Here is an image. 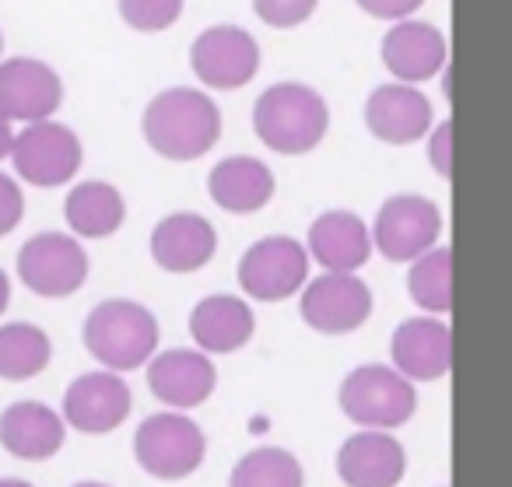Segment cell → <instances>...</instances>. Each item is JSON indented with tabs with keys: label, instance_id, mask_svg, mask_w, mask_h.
Listing matches in <instances>:
<instances>
[{
	"label": "cell",
	"instance_id": "obj_1",
	"mask_svg": "<svg viewBox=\"0 0 512 487\" xmlns=\"http://www.w3.org/2000/svg\"><path fill=\"white\" fill-rule=\"evenodd\" d=\"M141 134L165 162H197L218 144L221 109L200 88H165L144 109Z\"/></svg>",
	"mask_w": 512,
	"mask_h": 487
},
{
	"label": "cell",
	"instance_id": "obj_2",
	"mask_svg": "<svg viewBox=\"0 0 512 487\" xmlns=\"http://www.w3.org/2000/svg\"><path fill=\"white\" fill-rule=\"evenodd\" d=\"M256 137L278 155H309L323 144L330 130V106L313 85L278 81L253 106Z\"/></svg>",
	"mask_w": 512,
	"mask_h": 487
},
{
	"label": "cell",
	"instance_id": "obj_3",
	"mask_svg": "<svg viewBox=\"0 0 512 487\" xmlns=\"http://www.w3.org/2000/svg\"><path fill=\"white\" fill-rule=\"evenodd\" d=\"M88 354L109 372H134L158 351V319L134 298H106L81 326Z\"/></svg>",
	"mask_w": 512,
	"mask_h": 487
},
{
	"label": "cell",
	"instance_id": "obj_4",
	"mask_svg": "<svg viewBox=\"0 0 512 487\" xmlns=\"http://www.w3.org/2000/svg\"><path fill=\"white\" fill-rule=\"evenodd\" d=\"M344 417L369 431H393L418 410V393L407 375L393 365H358L344 375L337 393Z\"/></svg>",
	"mask_w": 512,
	"mask_h": 487
},
{
	"label": "cell",
	"instance_id": "obj_5",
	"mask_svg": "<svg viewBox=\"0 0 512 487\" xmlns=\"http://www.w3.org/2000/svg\"><path fill=\"white\" fill-rule=\"evenodd\" d=\"M207 456V438L183 410L151 414L134 435V459L144 473L158 480H183L200 470Z\"/></svg>",
	"mask_w": 512,
	"mask_h": 487
},
{
	"label": "cell",
	"instance_id": "obj_6",
	"mask_svg": "<svg viewBox=\"0 0 512 487\" xmlns=\"http://www.w3.org/2000/svg\"><path fill=\"white\" fill-rule=\"evenodd\" d=\"M81 162H85L81 137L60 120L25 123L15 134V144H11V165H15V172L25 183L39 186V190H53V186L71 183L78 176Z\"/></svg>",
	"mask_w": 512,
	"mask_h": 487
},
{
	"label": "cell",
	"instance_id": "obj_7",
	"mask_svg": "<svg viewBox=\"0 0 512 487\" xmlns=\"http://www.w3.org/2000/svg\"><path fill=\"white\" fill-rule=\"evenodd\" d=\"M309 256L306 242L292 235H267L253 242L239 260V288L256 302H285L302 295L309 284Z\"/></svg>",
	"mask_w": 512,
	"mask_h": 487
},
{
	"label": "cell",
	"instance_id": "obj_8",
	"mask_svg": "<svg viewBox=\"0 0 512 487\" xmlns=\"http://www.w3.org/2000/svg\"><path fill=\"white\" fill-rule=\"evenodd\" d=\"M88 253L78 235L39 232L18 249V277L39 298H71L88 281Z\"/></svg>",
	"mask_w": 512,
	"mask_h": 487
},
{
	"label": "cell",
	"instance_id": "obj_9",
	"mask_svg": "<svg viewBox=\"0 0 512 487\" xmlns=\"http://www.w3.org/2000/svg\"><path fill=\"white\" fill-rule=\"evenodd\" d=\"M190 71L214 92L246 88L260 74V43L239 25H211L190 43Z\"/></svg>",
	"mask_w": 512,
	"mask_h": 487
},
{
	"label": "cell",
	"instance_id": "obj_10",
	"mask_svg": "<svg viewBox=\"0 0 512 487\" xmlns=\"http://www.w3.org/2000/svg\"><path fill=\"white\" fill-rule=\"evenodd\" d=\"M442 235V214L428 197L397 193L379 207L372 221V246L390 263H414L435 249Z\"/></svg>",
	"mask_w": 512,
	"mask_h": 487
},
{
	"label": "cell",
	"instance_id": "obj_11",
	"mask_svg": "<svg viewBox=\"0 0 512 487\" xmlns=\"http://www.w3.org/2000/svg\"><path fill=\"white\" fill-rule=\"evenodd\" d=\"M302 323L323 337H344L369 323L372 316V288L358 274H330L323 270L320 277L302 288L299 298Z\"/></svg>",
	"mask_w": 512,
	"mask_h": 487
},
{
	"label": "cell",
	"instance_id": "obj_12",
	"mask_svg": "<svg viewBox=\"0 0 512 487\" xmlns=\"http://www.w3.org/2000/svg\"><path fill=\"white\" fill-rule=\"evenodd\" d=\"M64 106V78L39 57L0 60V113L11 123L53 120Z\"/></svg>",
	"mask_w": 512,
	"mask_h": 487
},
{
	"label": "cell",
	"instance_id": "obj_13",
	"mask_svg": "<svg viewBox=\"0 0 512 487\" xmlns=\"http://www.w3.org/2000/svg\"><path fill=\"white\" fill-rule=\"evenodd\" d=\"M365 127L376 141L393 144V148L418 144L435 127L432 99L418 85H400V81L379 85L365 99Z\"/></svg>",
	"mask_w": 512,
	"mask_h": 487
},
{
	"label": "cell",
	"instance_id": "obj_14",
	"mask_svg": "<svg viewBox=\"0 0 512 487\" xmlns=\"http://www.w3.org/2000/svg\"><path fill=\"white\" fill-rule=\"evenodd\" d=\"M130 386L120 372H85L64 393V421L81 435H109L130 414Z\"/></svg>",
	"mask_w": 512,
	"mask_h": 487
},
{
	"label": "cell",
	"instance_id": "obj_15",
	"mask_svg": "<svg viewBox=\"0 0 512 487\" xmlns=\"http://www.w3.org/2000/svg\"><path fill=\"white\" fill-rule=\"evenodd\" d=\"M379 57H383V67L393 81L425 85L446 71L449 46L435 25L407 18V22H393V29H386L383 43H379Z\"/></svg>",
	"mask_w": 512,
	"mask_h": 487
},
{
	"label": "cell",
	"instance_id": "obj_16",
	"mask_svg": "<svg viewBox=\"0 0 512 487\" xmlns=\"http://www.w3.org/2000/svg\"><path fill=\"white\" fill-rule=\"evenodd\" d=\"M218 372L200 347H172L148 361V386L169 410H193L214 393Z\"/></svg>",
	"mask_w": 512,
	"mask_h": 487
},
{
	"label": "cell",
	"instance_id": "obj_17",
	"mask_svg": "<svg viewBox=\"0 0 512 487\" xmlns=\"http://www.w3.org/2000/svg\"><path fill=\"white\" fill-rule=\"evenodd\" d=\"M390 358L411 382H435L453 365V337L439 316H414L393 330Z\"/></svg>",
	"mask_w": 512,
	"mask_h": 487
},
{
	"label": "cell",
	"instance_id": "obj_18",
	"mask_svg": "<svg viewBox=\"0 0 512 487\" xmlns=\"http://www.w3.org/2000/svg\"><path fill=\"white\" fill-rule=\"evenodd\" d=\"M306 249L330 274H358L376 246H372V228L355 211L334 207L309 225Z\"/></svg>",
	"mask_w": 512,
	"mask_h": 487
},
{
	"label": "cell",
	"instance_id": "obj_19",
	"mask_svg": "<svg viewBox=\"0 0 512 487\" xmlns=\"http://www.w3.org/2000/svg\"><path fill=\"white\" fill-rule=\"evenodd\" d=\"M407 473V452L390 431H355L337 449V477L348 487H397Z\"/></svg>",
	"mask_w": 512,
	"mask_h": 487
},
{
	"label": "cell",
	"instance_id": "obj_20",
	"mask_svg": "<svg viewBox=\"0 0 512 487\" xmlns=\"http://www.w3.org/2000/svg\"><path fill=\"white\" fill-rule=\"evenodd\" d=\"M218 253V232L207 218L193 211L165 214L151 232V260L165 274H193L207 267Z\"/></svg>",
	"mask_w": 512,
	"mask_h": 487
},
{
	"label": "cell",
	"instance_id": "obj_21",
	"mask_svg": "<svg viewBox=\"0 0 512 487\" xmlns=\"http://www.w3.org/2000/svg\"><path fill=\"white\" fill-rule=\"evenodd\" d=\"M67 421L39 400H18L0 410V445L18 459L43 463L64 449Z\"/></svg>",
	"mask_w": 512,
	"mask_h": 487
},
{
	"label": "cell",
	"instance_id": "obj_22",
	"mask_svg": "<svg viewBox=\"0 0 512 487\" xmlns=\"http://www.w3.org/2000/svg\"><path fill=\"white\" fill-rule=\"evenodd\" d=\"M256 316L239 295H207L190 312V337L204 354H235L253 340Z\"/></svg>",
	"mask_w": 512,
	"mask_h": 487
},
{
	"label": "cell",
	"instance_id": "obj_23",
	"mask_svg": "<svg viewBox=\"0 0 512 487\" xmlns=\"http://www.w3.org/2000/svg\"><path fill=\"white\" fill-rule=\"evenodd\" d=\"M274 172L253 155L221 158L207 176V193L228 214H256L264 211L274 197Z\"/></svg>",
	"mask_w": 512,
	"mask_h": 487
},
{
	"label": "cell",
	"instance_id": "obj_24",
	"mask_svg": "<svg viewBox=\"0 0 512 487\" xmlns=\"http://www.w3.org/2000/svg\"><path fill=\"white\" fill-rule=\"evenodd\" d=\"M64 218L78 239H109L127 221V200L106 179H85L67 193Z\"/></svg>",
	"mask_w": 512,
	"mask_h": 487
},
{
	"label": "cell",
	"instance_id": "obj_25",
	"mask_svg": "<svg viewBox=\"0 0 512 487\" xmlns=\"http://www.w3.org/2000/svg\"><path fill=\"white\" fill-rule=\"evenodd\" d=\"M53 358V344L36 323L0 326V379L25 382L36 379Z\"/></svg>",
	"mask_w": 512,
	"mask_h": 487
},
{
	"label": "cell",
	"instance_id": "obj_26",
	"mask_svg": "<svg viewBox=\"0 0 512 487\" xmlns=\"http://www.w3.org/2000/svg\"><path fill=\"white\" fill-rule=\"evenodd\" d=\"M407 291H411V302L425 309V316H446L449 305H453L449 249L435 246L425 256H418L411 263V274H407Z\"/></svg>",
	"mask_w": 512,
	"mask_h": 487
},
{
	"label": "cell",
	"instance_id": "obj_27",
	"mask_svg": "<svg viewBox=\"0 0 512 487\" xmlns=\"http://www.w3.org/2000/svg\"><path fill=\"white\" fill-rule=\"evenodd\" d=\"M302 466L288 449L264 445L253 449L235 463L228 487H302Z\"/></svg>",
	"mask_w": 512,
	"mask_h": 487
},
{
	"label": "cell",
	"instance_id": "obj_28",
	"mask_svg": "<svg viewBox=\"0 0 512 487\" xmlns=\"http://www.w3.org/2000/svg\"><path fill=\"white\" fill-rule=\"evenodd\" d=\"M116 8H120L127 29L141 32V36H158L183 18L186 0H116Z\"/></svg>",
	"mask_w": 512,
	"mask_h": 487
},
{
	"label": "cell",
	"instance_id": "obj_29",
	"mask_svg": "<svg viewBox=\"0 0 512 487\" xmlns=\"http://www.w3.org/2000/svg\"><path fill=\"white\" fill-rule=\"evenodd\" d=\"M316 8H320V0H253L256 18L267 29H278V32L306 25L316 15Z\"/></svg>",
	"mask_w": 512,
	"mask_h": 487
},
{
	"label": "cell",
	"instance_id": "obj_30",
	"mask_svg": "<svg viewBox=\"0 0 512 487\" xmlns=\"http://www.w3.org/2000/svg\"><path fill=\"white\" fill-rule=\"evenodd\" d=\"M22 214H25L22 186H18L11 176H4V172H0V239H4V235H11L18 225H22Z\"/></svg>",
	"mask_w": 512,
	"mask_h": 487
},
{
	"label": "cell",
	"instance_id": "obj_31",
	"mask_svg": "<svg viewBox=\"0 0 512 487\" xmlns=\"http://www.w3.org/2000/svg\"><path fill=\"white\" fill-rule=\"evenodd\" d=\"M358 8L365 11L369 18H376V22H407V18H414L421 8H425V0H355Z\"/></svg>",
	"mask_w": 512,
	"mask_h": 487
},
{
	"label": "cell",
	"instance_id": "obj_32",
	"mask_svg": "<svg viewBox=\"0 0 512 487\" xmlns=\"http://www.w3.org/2000/svg\"><path fill=\"white\" fill-rule=\"evenodd\" d=\"M449 148H453V127L449 123L432 127V134H428V158H432V169L442 179H449V172H453V151Z\"/></svg>",
	"mask_w": 512,
	"mask_h": 487
},
{
	"label": "cell",
	"instance_id": "obj_33",
	"mask_svg": "<svg viewBox=\"0 0 512 487\" xmlns=\"http://www.w3.org/2000/svg\"><path fill=\"white\" fill-rule=\"evenodd\" d=\"M11 144H15V127L4 113H0V162L11 158Z\"/></svg>",
	"mask_w": 512,
	"mask_h": 487
},
{
	"label": "cell",
	"instance_id": "obj_34",
	"mask_svg": "<svg viewBox=\"0 0 512 487\" xmlns=\"http://www.w3.org/2000/svg\"><path fill=\"white\" fill-rule=\"evenodd\" d=\"M8 305H11V277L0 270V316L8 312Z\"/></svg>",
	"mask_w": 512,
	"mask_h": 487
},
{
	"label": "cell",
	"instance_id": "obj_35",
	"mask_svg": "<svg viewBox=\"0 0 512 487\" xmlns=\"http://www.w3.org/2000/svg\"><path fill=\"white\" fill-rule=\"evenodd\" d=\"M0 487H32L29 480H18V477H0Z\"/></svg>",
	"mask_w": 512,
	"mask_h": 487
},
{
	"label": "cell",
	"instance_id": "obj_36",
	"mask_svg": "<svg viewBox=\"0 0 512 487\" xmlns=\"http://www.w3.org/2000/svg\"><path fill=\"white\" fill-rule=\"evenodd\" d=\"M74 487H109V484H99V480H81V484H74Z\"/></svg>",
	"mask_w": 512,
	"mask_h": 487
},
{
	"label": "cell",
	"instance_id": "obj_37",
	"mask_svg": "<svg viewBox=\"0 0 512 487\" xmlns=\"http://www.w3.org/2000/svg\"><path fill=\"white\" fill-rule=\"evenodd\" d=\"M0 60H4V32H0Z\"/></svg>",
	"mask_w": 512,
	"mask_h": 487
}]
</instances>
